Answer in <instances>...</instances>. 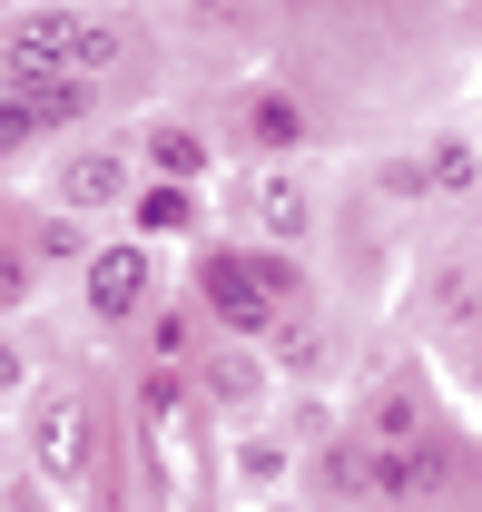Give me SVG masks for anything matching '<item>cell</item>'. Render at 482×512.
<instances>
[{"instance_id":"16","label":"cell","mask_w":482,"mask_h":512,"mask_svg":"<svg viewBox=\"0 0 482 512\" xmlns=\"http://www.w3.org/2000/svg\"><path fill=\"white\" fill-rule=\"evenodd\" d=\"M374 188L394 197V207H423V158H414V148H394V158L374 168Z\"/></svg>"},{"instance_id":"24","label":"cell","mask_w":482,"mask_h":512,"mask_svg":"<svg viewBox=\"0 0 482 512\" xmlns=\"http://www.w3.org/2000/svg\"><path fill=\"white\" fill-rule=\"evenodd\" d=\"M0 79H10V69H0Z\"/></svg>"},{"instance_id":"6","label":"cell","mask_w":482,"mask_h":512,"mask_svg":"<svg viewBox=\"0 0 482 512\" xmlns=\"http://www.w3.org/2000/svg\"><path fill=\"white\" fill-rule=\"evenodd\" d=\"M128 188H138V158L128 148H69L60 178H50V207H69V217H119Z\"/></svg>"},{"instance_id":"1","label":"cell","mask_w":482,"mask_h":512,"mask_svg":"<svg viewBox=\"0 0 482 512\" xmlns=\"http://www.w3.org/2000/svg\"><path fill=\"white\" fill-rule=\"evenodd\" d=\"M197 306L227 325L237 345H266V335L305 306V266L286 247H256V237L207 247V256H197Z\"/></svg>"},{"instance_id":"23","label":"cell","mask_w":482,"mask_h":512,"mask_svg":"<svg viewBox=\"0 0 482 512\" xmlns=\"http://www.w3.org/2000/svg\"><path fill=\"white\" fill-rule=\"evenodd\" d=\"M60 10H109V0H60Z\"/></svg>"},{"instance_id":"15","label":"cell","mask_w":482,"mask_h":512,"mask_svg":"<svg viewBox=\"0 0 482 512\" xmlns=\"http://www.w3.org/2000/svg\"><path fill=\"white\" fill-rule=\"evenodd\" d=\"M315 355H325V325L315 316H286L266 335V365H276V375H315Z\"/></svg>"},{"instance_id":"5","label":"cell","mask_w":482,"mask_h":512,"mask_svg":"<svg viewBox=\"0 0 482 512\" xmlns=\"http://www.w3.org/2000/svg\"><path fill=\"white\" fill-rule=\"evenodd\" d=\"M30 473L50 493H79L89 483V404L79 394H40L30 404Z\"/></svg>"},{"instance_id":"14","label":"cell","mask_w":482,"mask_h":512,"mask_svg":"<svg viewBox=\"0 0 482 512\" xmlns=\"http://www.w3.org/2000/svg\"><path fill=\"white\" fill-rule=\"evenodd\" d=\"M30 247H40V266H79V256H89V217H69V207H30Z\"/></svg>"},{"instance_id":"8","label":"cell","mask_w":482,"mask_h":512,"mask_svg":"<svg viewBox=\"0 0 482 512\" xmlns=\"http://www.w3.org/2000/svg\"><path fill=\"white\" fill-rule=\"evenodd\" d=\"M197 217H207V207H197V188H187V178H138V188H128V207H119V227H128V237H148V247L197 237Z\"/></svg>"},{"instance_id":"3","label":"cell","mask_w":482,"mask_h":512,"mask_svg":"<svg viewBox=\"0 0 482 512\" xmlns=\"http://www.w3.org/2000/svg\"><path fill=\"white\" fill-rule=\"evenodd\" d=\"M79 296H89V325H109V335H119V325H138L148 306H158V247L119 227L109 247L79 256Z\"/></svg>"},{"instance_id":"18","label":"cell","mask_w":482,"mask_h":512,"mask_svg":"<svg viewBox=\"0 0 482 512\" xmlns=\"http://www.w3.org/2000/svg\"><path fill=\"white\" fill-rule=\"evenodd\" d=\"M10 394H30V345L0 325V404H10Z\"/></svg>"},{"instance_id":"17","label":"cell","mask_w":482,"mask_h":512,"mask_svg":"<svg viewBox=\"0 0 482 512\" xmlns=\"http://www.w3.org/2000/svg\"><path fill=\"white\" fill-rule=\"evenodd\" d=\"M138 325H148V345H158V365H178L187 345H197V325H187L178 306H148V316H138Z\"/></svg>"},{"instance_id":"10","label":"cell","mask_w":482,"mask_h":512,"mask_svg":"<svg viewBox=\"0 0 482 512\" xmlns=\"http://www.w3.org/2000/svg\"><path fill=\"white\" fill-rule=\"evenodd\" d=\"M237 128H246V148H266V158H296L305 138H315L305 99H296V89H276V79H256V89L237 99Z\"/></svg>"},{"instance_id":"7","label":"cell","mask_w":482,"mask_h":512,"mask_svg":"<svg viewBox=\"0 0 482 512\" xmlns=\"http://www.w3.org/2000/svg\"><path fill=\"white\" fill-rule=\"evenodd\" d=\"M266 384H276L266 345H217V355L197 365V394H207V414H217V424H246V414L266 404Z\"/></svg>"},{"instance_id":"20","label":"cell","mask_w":482,"mask_h":512,"mask_svg":"<svg viewBox=\"0 0 482 512\" xmlns=\"http://www.w3.org/2000/svg\"><path fill=\"white\" fill-rule=\"evenodd\" d=\"M453 384H463V404H473V414H482V345H473V355H463V365H453Z\"/></svg>"},{"instance_id":"19","label":"cell","mask_w":482,"mask_h":512,"mask_svg":"<svg viewBox=\"0 0 482 512\" xmlns=\"http://www.w3.org/2000/svg\"><path fill=\"white\" fill-rule=\"evenodd\" d=\"M178 20H197V30H237L246 20V0H168Z\"/></svg>"},{"instance_id":"13","label":"cell","mask_w":482,"mask_h":512,"mask_svg":"<svg viewBox=\"0 0 482 512\" xmlns=\"http://www.w3.org/2000/svg\"><path fill=\"white\" fill-rule=\"evenodd\" d=\"M40 286V247H30V207H0V316H20Z\"/></svg>"},{"instance_id":"4","label":"cell","mask_w":482,"mask_h":512,"mask_svg":"<svg viewBox=\"0 0 482 512\" xmlns=\"http://www.w3.org/2000/svg\"><path fill=\"white\" fill-rule=\"evenodd\" d=\"M237 207H246V237H256V247H286V256L325 227V197L305 188L296 168H256V178H237Z\"/></svg>"},{"instance_id":"22","label":"cell","mask_w":482,"mask_h":512,"mask_svg":"<svg viewBox=\"0 0 482 512\" xmlns=\"http://www.w3.org/2000/svg\"><path fill=\"white\" fill-rule=\"evenodd\" d=\"M463 316H473V335H482V286H473V306H463Z\"/></svg>"},{"instance_id":"2","label":"cell","mask_w":482,"mask_h":512,"mask_svg":"<svg viewBox=\"0 0 482 512\" xmlns=\"http://www.w3.org/2000/svg\"><path fill=\"white\" fill-rule=\"evenodd\" d=\"M119 50L128 40L99 10H60V0H40V10H20L0 30V69L10 79H99V69H119Z\"/></svg>"},{"instance_id":"9","label":"cell","mask_w":482,"mask_h":512,"mask_svg":"<svg viewBox=\"0 0 482 512\" xmlns=\"http://www.w3.org/2000/svg\"><path fill=\"white\" fill-rule=\"evenodd\" d=\"M128 158H138V178H187V188H207V138H197V119H138V138H128Z\"/></svg>"},{"instance_id":"11","label":"cell","mask_w":482,"mask_h":512,"mask_svg":"<svg viewBox=\"0 0 482 512\" xmlns=\"http://www.w3.org/2000/svg\"><path fill=\"white\" fill-rule=\"evenodd\" d=\"M414 158H423V197H473L482 188V138L473 128H433Z\"/></svg>"},{"instance_id":"21","label":"cell","mask_w":482,"mask_h":512,"mask_svg":"<svg viewBox=\"0 0 482 512\" xmlns=\"http://www.w3.org/2000/svg\"><path fill=\"white\" fill-rule=\"evenodd\" d=\"M256 512H296V503H286V493H266V503H256Z\"/></svg>"},{"instance_id":"12","label":"cell","mask_w":482,"mask_h":512,"mask_svg":"<svg viewBox=\"0 0 482 512\" xmlns=\"http://www.w3.org/2000/svg\"><path fill=\"white\" fill-rule=\"evenodd\" d=\"M286 483H296V444L266 434V424H237V493L266 503V493H286Z\"/></svg>"}]
</instances>
